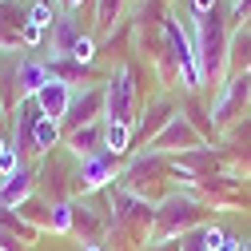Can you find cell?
<instances>
[{
	"instance_id": "obj_1",
	"label": "cell",
	"mask_w": 251,
	"mask_h": 251,
	"mask_svg": "<svg viewBox=\"0 0 251 251\" xmlns=\"http://www.w3.org/2000/svg\"><path fill=\"white\" fill-rule=\"evenodd\" d=\"M196 60H200V80L203 88H224L227 80V52H231V28L224 20V12H207V16H196Z\"/></svg>"
},
{
	"instance_id": "obj_2",
	"label": "cell",
	"mask_w": 251,
	"mask_h": 251,
	"mask_svg": "<svg viewBox=\"0 0 251 251\" xmlns=\"http://www.w3.org/2000/svg\"><path fill=\"white\" fill-rule=\"evenodd\" d=\"M207 219V200H200L196 192H168L155 207V224H151V243H172L183 239L187 231L203 227Z\"/></svg>"
},
{
	"instance_id": "obj_3",
	"label": "cell",
	"mask_w": 251,
	"mask_h": 251,
	"mask_svg": "<svg viewBox=\"0 0 251 251\" xmlns=\"http://www.w3.org/2000/svg\"><path fill=\"white\" fill-rule=\"evenodd\" d=\"M108 219L116 235H128L132 243H151V224H155V203L124 192V187H108Z\"/></svg>"
},
{
	"instance_id": "obj_4",
	"label": "cell",
	"mask_w": 251,
	"mask_h": 251,
	"mask_svg": "<svg viewBox=\"0 0 251 251\" xmlns=\"http://www.w3.org/2000/svg\"><path fill=\"white\" fill-rule=\"evenodd\" d=\"M168 168H172L168 155H160V151H140L136 160L116 176V187H124V192H132V196H140V200L151 203V196L160 192V183L172 179Z\"/></svg>"
},
{
	"instance_id": "obj_5",
	"label": "cell",
	"mask_w": 251,
	"mask_h": 251,
	"mask_svg": "<svg viewBox=\"0 0 251 251\" xmlns=\"http://www.w3.org/2000/svg\"><path fill=\"white\" fill-rule=\"evenodd\" d=\"M140 80V72H136V64H120L112 76H108V84H104V120H116V124H136V84Z\"/></svg>"
},
{
	"instance_id": "obj_6",
	"label": "cell",
	"mask_w": 251,
	"mask_h": 251,
	"mask_svg": "<svg viewBox=\"0 0 251 251\" xmlns=\"http://www.w3.org/2000/svg\"><path fill=\"white\" fill-rule=\"evenodd\" d=\"M251 100V76H227L211 100V128H231Z\"/></svg>"
},
{
	"instance_id": "obj_7",
	"label": "cell",
	"mask_w": 251,
	"mask_h": 251,
	"mask_svg": "<svg viewBox=\"0 0 251 251\" xmlns=\"http://www.w3.org/2000/svg\"><path fill=\"white\" fill-rule=\"evenodd\" d=\"M196 148H207V144H203V132H200L183 112L148 144V151H160V155H183V151H196Z\"/></svg>"
},
{
	"instance_id": "obj_8",
	"label": "cell",
	"mask_w": 251,
	"mask_h": 251,
	"mask_svg": "<svg viewBox=\"0 0 251 251\" xmlns=\"http://www.w3.org/2000/svg\"><path fill=\"white\" fill-rule=\"evenodd\" d=\"M44 120V112H40V104H36V96H24L16 108H12V148L20 151V160L24 155H36V124Z\"/></svg>"
},
{
	"instance_id": "obj_9",
	"label": "cell",
	"mask_w": 251,
	"mask_h": 251,
	"mask_svg": "<svg viewBox=\"0 0 251 251\" xmlns=\"http://www.w3.org/2000/svg\"><path fill=\"white\" fill-rule=\"evenodd\" d=\"M176 116H179V108H176L172 96H155V100L136 116V124H132V144H151Z\"/></svg>"
},
{
	"instance_id": "obj_10",
	"label": "cell",
	"mask_w": 251,
	"mask_h": 251,
	"mask_svg": "<svg viewBox=\"0 0 251 251\" xmlns=\"http://www.w3.org/2000/svg\"><path fill=\"white\" fill-rule=\"evenodd\" d=\"M104 88L100 84H88L84 92H72V104H68V116H64V128H84V124H100L104 120Z\"/></svg>"
},
{
	"instance_id": "obj_11",
	"label": "cell",
	"mask_w": 251,
	"mask_h": 251,
	"mask_svg": "<svg viewBox=\"0 0 251 251\" xmlns=\"http://www.w3.org/2000/svg\"><path fill=\"white\" fill-rule=\"evenodd\" d=\"M72 179H76V192H84V196L104 192V187L116 179V155L100 151V155H92V160H80V168H76Z\"/></svg>"
},
{
	"instance_id": "obj_12",
	"label": "cell",
	"mask_w": 251,
	"mask_h": 251,
	"mask_svg": "<svg viewBox=\"0 0 251 251\" xmlns=\"http://www.w3.org/2000/svg\"><path fill=\"white\" fill-rule=\"evenodd\" d=\"M108 231H112L108 211H96L92 203H72V235H80L84 247L88 243H100Z\"/></svg>"
},
{
	"instance_id": "obj_13",
	"label": "cell",
	"mask_w": 251,
	"mask_h": 251,
	"mask_svg": "<svg viewBox=\"0 0 251 251\" xmlns=\"http://www.w3.org/2000/svg\"><path fill=\"white\" fill-rule=\"evenodd\" d=\"M68 151L76 155V160H92V155H100L104 151V120L100 124H84V128H72L64 136Z\"/></svg>"
},
{
	"instance_id": "obj_14",
	"label": "cell",
	"mask_w": 251,
	"mask_h": 251,
	"mask_svg": "<svg viewBox=\"0 0 251 251\" xmlns=\"http://www.w3.org/2000/svg\"><path fill=\"white\" fill-rule=\"evenodd\" d=\"M32 187H36V172L20 164L12 176H4V183H0V203L4 207H24V200L32 196Z\"/></svg>"
},
{
	"instance_id": "obj_15",
	"label": "cell",
	"mask_w": 251,
	"mask_h": 251,
	"mask_svg": "<svg viewBox=\"0 0 251 251\" xmlns=\"http://www.w3.org/2000/svg\"><path fill=\"white\" fill-rule=\"evenodd\" d=\"M36 104H40V112H44L48 120H60V124H64L68 104H72V88L60 84V80H48V84L36 92Z\"/></svg>"
},
{
	"instance_id": "obj_16",
	"label": "cell",
	"mask_w": 251,
	"mask_h": 251,
	"mask_svg": "<svg viewBox=\"0 0 251 251\" xmlns=\"http://www.w3.org/2000/svg\"><path fill=\"white\" fill-rule=\"evenodd\" d=\"M80 36H84V32L72 24V16L60 12V16L52 20V28H48V48H52V56H72V48H76Z\"/></svg>"
},
{
	"instance_id": "obj_17",
	"label": "cell",
	"mask_w": 251,
	"mask_h": 251,
	"mask_svg": "<svg viewBox=\"0 0 251 251\" xmlns=\"http://www.w3.org/2000/svg\"><path fill=\"white\" fill-rule=\"evenodd\" d=\"M48 76L52 80H60V84H84L88 88V68L80 64V60H72V56H52L48 60Z\"/></svg>"
},
{
	"instance_id": "obj_18",
	"label": "cell",
	"mask_w": 251,
	"mask_h": 251,
	"mask_svg": "<svg viewBox=\"0 0 251 251\" xmlns=\"http://www.w3.org/2000/svg\"><path fill=\"white\" fill-rule=\"evenodd\" d=\"M136 144H132V124H116V120H104V151L108 155H128Z\"/></svg>"
},
{
	"instance_id": "obj_19",
	"label": "cell",
	"mask_w": 251,
	"mask_h": 251,
	"mask_svg": "<svg viewBox=\"0 0 251 251\" xmlns=\"http://www.w3.org/2000/svg\"><path fill=\"white\" fill-rule=\"evenodd\" d=\"M48 64L44 60H20V96H36V92L48 84Z\"/></svg>"
},
{
	"instance_id": "obj_20",
	"label": "cell",
	"mask_w": 251,
	"mask_h": 251,
	"mask_svg": "<svg viewBox=\"0 0 251 251\" xmlns=\"http://www.w3.org/2000/svg\"><path fill=\"white\" fill-rule=\"evenodd\" d=\"M124 4L128 0H96V28H100V36H116V24L124 16Z\"/></svg>"
},
{
	"instance_id": "obj_21",
	"label": "cell",
	"mask_w": 251,
	"mask_h": 251,
	"mask_svg": "<svg viewBox=\"0 0 251 251\" xmlns=\"http://www.w3.org/2000/svg\"><path fill=\"white\" fill-rule=\"evenodd\" d=\"M12 207H4V203H0V231H8V235H16V239H24V243H36V227L32 224H28V219L24 215H8Z\"/></svg>"
},
{
	"instance_id": "obj_22",
	"label": "cell",
	"mask_w": 251,
	"mask_h": 251,
	"mask_svg": "<svg viewBox=\"0 0 251 251\" xmlns=\"http://www.w3.org/2000/svg\"><path fill=\"white\" fill-rule=\"evenodd\" d=\"M48 227H52L56 235H72V200L48 203Z\"/></svg>"
},
{
	"instance_id": "obj_23",
	"label": "cell",
	"mask_w": 251,
	"mask_h": 251,
	"mask_svg": "<svg viewBox=\"0 0 251 251\" xmlns=\"http://www.w3.org/2000/svg\"><path fill=\"white\" fill-rule=\"evenodd\" d=\"M56 144H60V120H48L44 116L36 124V155H48Z\"/></svg>"
},
{
	"instance_id": "obj_24",
	"label": "cell",
	"mask_w": 251,
	"mask_h": 251,
	"mask_svg": "<svg viewBox=\"0 0 251 251\" xmlns=\"http://www.w3.org/2000/svg\"><path fill=\"white\" fill-rule=\"evenodd\" d=\"M56 16H60V12H56L52 4H44V0H32V4H28V24H36V28H52Z\"/></svg>"
},
{
	"instance_id": "obj_25",
	"label": "cell",
	"mask_w": 251,
	"mask_h": 251,
	"mask_svg": "<svg viewBox=\"0 0 251 251\" xmlns=\"http://www.w3.org/2000/svg\"><path fill=\"white\" fill-rule=\"evenodd\" d=\"M72 60H80V64L88 68L92 60H96V40H92V36H80V40H76V48H72Z\"/></svg>"
},
{
	"instance_id": "obj_26",
	"label": "cell",
	"mask_w": 251,
	"mask_h": 251,
	"mask_svg": "<svg viewBox=\"0 0 251 251\" xmlns=\"http://www.w3.org/2000/svg\"><path fill=\"white\" fill-rule=\"evenodd\" d=\"M20 40H24V48H36V44L44 40V28H36V24H24V28H20Z\"/></svg>"
},
{
	"instance_id": "obj_27",
	"label": "cell",
	"mask_w": 251,
	"mask_h": 251,
	"mask_svg": "<svg viewBox=\"0 0 251 251\" xmlns=\"http://www.w3.org/2000/svg\"><path fill=\"white\" fill-rule=\"evenodd\" d=\"M231 20L235 24H247L251 20V0H231Z\"/></svg>"
},
{
	"instance_id": "obj_28",
	"label": "cell",
	"mask_w": 251,
	"mask_h": 251,
	"mask_svg": "<svg viewBox=\"0 0 251 251\" xmlns=\"http://www.w3.org/2000/svg\"><path fill=\"white\" fill-rule=\"evenodd\" d=\"M187 8H192V16H207L219 8V0H187Z\"/></svg>"
},
{
	"instance_id": "obj_29",
	"label": "cell",
	"mask_w": 251,
	"mask_h": 251,
	"mask_svg": "<svg viewBox=\"0 0 251 251\" xmlns=\"http://www.w3.org/2000/svg\"><path fill=\"white\" fill-rule=\"evenodd\" d=\"M84 251H104V247H100V243H88V247H84Z\"/></svg>"
},
{
	"instance_id": "obj_30",
	"label": "cell",
	"mask_w": 251,
	"mask_h": 251,
	"mask_svg": "<svg viewBox=\"0 0 251 251\" xmlns=\"http://www.w3.org/2000/svg\"><path fill=\"white\" fill-rule=\"evenodd\" d=\"M8 148H12V144H8V140H0V151H8Z\"/></svg>"
},
{
	"instance_id": "obj_31",
	"label": "cell",
	"mask_w": 251,
	"mask_h": 251,
	"mask_svg": "<svg viewBox=\"0 0 251 251\" xmlns=\"http://www.w3.org/2000/svg\"><path fill=\"white\" fill-rule=\"evenodd\" d=\"M247 251H251V243H247Z\"/></svg>"
},
{
	"instance_id": "obj_32",
	"label": "cell",
	"mask_w": 251,
	"mask_h": 251,
	"mask_svg": "<svg viewBox=\"0 0 251 251\" xmlns=\"http://www.w3.org/2000/svg\"><path fill=\"white\" fill-rule=\"evenodd\" d=\"M243 251H247V247H243Z\"/></svg>"
}]
</instances>
